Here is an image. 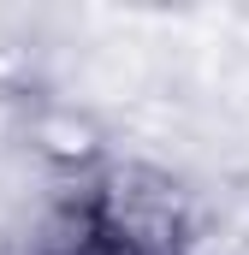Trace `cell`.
Returning <instances> with one entry per match:
<instances>
[{"instance_id": "7a4b0ae2", "label": "cell", "mask_w": 249, "mask_h": 255, "mask_svg": "<svg viewBox=\"0 0 249 255\" xmlns=\"http://www.w3.org/2000/svg\"><path fill=\"white\" fill-rule=\"evenodd\" d=\"M18 142L60 178H89L107 160V125L71 101H54V95H36L18 113Z\"/></svg>"}, {"instance_id": "6da1fadb", "label": "cell", "mask_w": 249, "mask_h": 255, "mask_svg": "<svg viewBox=\"0 0 249 255\" xmlns=\"http://www.w3.org/2000/svg\"><path fill=\"white\" fill-rule=\"evenodd\" d=\"M89 220L107 250L172 255L196 220V184L184 172H160L148 160L107 154L89 178Z\"/></svg>"}, {"instance_id": "3957f363", "label": "cell", "mask_w": 249, "mask_h": 255, "mask_svg": "<svg viewBox=\"0 0 249 255\" xmlns=\"http://www.w3.org/2000/svg\"><path fill=\"white\" fill-rule=\"evenodd\" d=\"M172 255H249V232L244 226H232L208 196L196 190V220H190V232L178 238V250Z\"/></svg>"}]
</instances>
